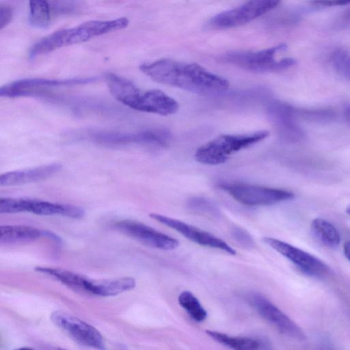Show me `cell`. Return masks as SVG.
Returning a JSON list of instances; mask_svg holds the SVG:
<instances>
[{"mask_svg": "<svg viewBox=\"0 0 350 350\" xmlns=\"http://www.w3.org/2000/svg\"><path fill=\"white\" fill-rule=\"evenodd\" d=\"M13 12L10 7L1 5L0 7V29L4 27L11 22Z\"/></svg>", "mask_w": 350, "mask_h": 350, "instance_id": "cell-26", "label": "cell"}, {"mask_svg": "<svg viewBox=\"0 0 350 350\" xmlns=\"http://www.w3.org/2000/svg\"><path fill=\"white\" fill-rule=\"evenodd\" d=\"M91 141L101 145L119 146L132 144L166 146L171 138L164 129H146L139 131L91 130L86 133Z\"/></svg>", "mask_w": 350, "mask_h": 350, "instance_id": "cell-6", "label": "cell"}, {"mask_svg": "<svg viewBox=\"0 0 350 350\" xmlns=\"http://www.w3.org/2000/svg\"><path fill=\"white\" fill-rule=\"evenodd\" d=\"M206 334L217 342L233 349L252 350L270 348L269 343L267 340L258 338L232 336L213 330H206Z\"/></svg>", "mask_w": 350, "mask_h": 350, "instance_id": "cell-19", "label": "cell"}, {"mask_svg": "<svg viewBox=\"0 0 350 350\" xmlns=\"http://www.w3.org/2000/svg\"><path fill=\"white\" fill-rule=\"evenodd\" d=\"M231 236L241 246L247 248L254 247V242L250 233L240 227H234L231 230Z\"/></svg>", "mask_w": 350, "mask_h": 350, "instance_id": "cell-25", "label": "cell"}, {"mask_svg": "<svg viewBox=\"0 0 350 350\" xmlns=\"http://www.w3.org/2000/svg\"><path fill=\"white\" fill-rule=\"evenodd\" d=\"M286 48V44H280L258 51H230L223 55L220 59L223 62L253 72H277L288 68L296 64V61L293 58L280 60L275 59L277 53L285 51Z\"/></svg>", "mask_w": 350, "mask_h": 350, "instance_id": "cell-5", "label": "cell"}, {"mask_svg": "<svg viewBox=\"0 0 350 350\" xmlns=\"http://www.w3.org/2000/svg\"><path fill=\"white\" fill-rule=\"evenodd\" d=\"M281 0H251L245 4L215 16L211 23L219 28L245 25L275 8Z\"/></svg>", "mask_w": 350, "mask_h": 350, "instance_id": "cell-11", "label": "cell"}, {"mask_svg": "<svg viewBox=\"0 0 350 350\" xmlns=\"http://www.w3.org/2000/svg\"><path fill=\"white\" fill-rule=\"evenodd\" d=\"M267 113L283 139L296 142L302 138V131L295 122L297 116L296 109L286 103L274 101L268 106Z\"/></svg>", "mask_w": 350, "mask_h": 350, "instance_id": "cell-16", "label": "cell"}, {"mask_svg": "<svg viewBox=\"0 0 350 350\" xmlns=\"http://www.w3.org/2000/svg\"><path fill=\"white\" fill-rule=\"evenodd\" d=\"M311 228L317 239L325 246L335 248L340 244V234L335 226L328 221L316 218L312 221Z\"/></svg>", "mask_w": 350, "mask_h": 350, "instance_id": "cell-20", "label": "cell"}, {"mask_svg": "<svg viewBox=\"0 0 350 350\" xmlns=\"http://www.w3.org/2000/svg\"><path fill=\"white\" fill-rule=\"evenodd\" d=\"M97 79V77L66 79L40 78L19 79L2 86L0 88V96L13 98L39 95L40 89L42 88L88 84L96 81Z\"/></svg>", "mask_w": 350, "mask_h": 350, "instance_id": "cell-14", "label": "cell"}, {"mask_svg": "<svg viewBox=\"0 0 350 350\" xmlns=\"http://www.w3.org/2000/svg\"><path fill=\"white\" fill-rule=\"evenodd\" d=\"M105 80L113 97L124 105L137 111L170 116L178 110V103L160 90L143 91L131 81L112 72Z\"/></svg>", "mask_w": 350, "mask_h": 350, "instance_id": "cell-2", "label": "cell"}, {"mask_svg": "<svg viewBox=\"0 0 350 350\" xmlns=\"http://www.w3.org/2000/svg\"><path fill=\"white\" fill-rule=\"evenodd\" d=\"M150 217L198 245L222 250L232 256L237 254L236 250L224 240L196 226L179 219L155 213H150Z\"/></svg>", "mask_w": 350, "mask_h": 350, "instance_id": "cell-13", "label": "cell"}, {"mask_svg": "<svg viewBox=\"0 0 350 350\" xmlns=\"http://www.w3.org/2000/svg\"><path fill=\"white\" fill-rule=\"evenodd\" d=\"M346 211L350 215V204L347 207Z\"/></svg>", "mask_w": 350, "mask_h": 350, "instance_id": "cell-30", "label": "cell"}, {"mask_svg": "<svg viewBox=\"0 0 350 350\" xmlns=\"http://www.w3.org/2000/svg\"><path fill=\"white\" fill-rule=\"evenodd\" d=\"M51 319L79 345L98 349H105L103 338L99 331L83 320L62 311L53 312Z\"/></svg>", "mask_w": 350, "mask_h": 350, "instance_id": "cell-10", "label": "cell"}, {"mask_svg": "<svg viewBox=\"0 0 350 350\" xmlns=\"http://www.w3.org/2000/svg\"><path fill=\"white\" fill-rule=\"evenodd\" d=\"M263 241L307 275L319 277L328 271L323 261L301 249L273 237H264Z\"/></svg>", "mask_w": 350, "mask_h": 350, "instance_id": "cell-12", "label": "cell"}, {"mask_svg": "<svg viewBox=\"0 0 350 350\" xmlns=\"http://www.w3.org/2000/svg\"><path fill=\"white\" fill-rule=\"evenodd\" d=\"M269 135L266 130L240 135H220L198 148L195 159L202 164L219 165L226 162L234 153L262 141Z\"/></svg>", "mask_w": 350, "mask_h": 350, "instance_id": "cell-4", "label": "cell"}, {"mask_svg": "<svg viewBox=\"0 0 350 350\" xmlns=\"http://www.w3.org/2000/svg\"><path fill=\"white\" fill-rule=\"evenodd\" d=\"M348 18L350 19V12L348 14Z\"/></svg>", "mask_w": 350, "mask_h": 350, "instance_id": "cell-31", "label": "cell"}, {"mask_svg": "<svg viewBox=\"0 0 350 350\" xmlns=\"http://www.w3.org/2000/svg\"><path fill=\"white\" fill-rule=\"evenodd\" d=\"M179 305L196 322H203L207 317V312L199 299L190 291H182L178 297Z\"/></svg>", "mask_w": 350, "mask_h": 350, "instance_id": "cell-21", "label": "cell"}, {"mask_svg": "<svg viewBox=\"0 0 350 350\" xmlns=\"http://www.w3.org/2000/svg\"><path fill=\"white\" fill-rule=\"evenodd\" d=\"M311 3L322 6H337L350 3V0H311Z\"/></svg>", "mask_w": 350, "mask_h": 350, "instance_id": "cell-27", "label": "cell"}, {"mask_svg": "<svg viewBox=\"0 0 350 350\" xmlns=\"http://www.w3.org/2000/svg\"><path fill=\"white\" fill-rule=\"evenodd\" d=\"M219 187L246 206H267L291 200L294 193L286 190L239 183H223Z\"/></svg>", "mask_w": 350, "mask_h": 350, "instance_id": "cell-7", "label": "cell"}, {"mask_svg": "<svg viewBox=\"0 0 350 350\" xmlns=\"http://www.w3.org/2000/svg\"><path fill=\"white\" fill-rule=\"evenodd\" d=\"M343 252L347 259L350 261V241L345 243L343 246Z\"/></svg>", "mask_w": 350, "mask_h": 350, "instance_id": "cell-28", "label": "cell"}, {"mask_svg": "<svg viewBox=\"0 0 350 350\" xmlns=\"http://www.w3.org/2000/svg\"><path fill=\"white\" fill-rule=\"evenodd\" d=\"M189 206L191 209L209 215H216L218 213L217 207L210 201L201 198H195L191 199L189 202Z\"/></svg>", "mask_w": 350, "mask_h": 350, "instance_id": "cell-24", "label": "cell"}, {"mask_svg": "<svg viewBox=\"0 0 350 350\" xmlns=\"http://www.w3.org/2000/svg\"><path fill=\"white\" fill-rule=\"evenodd\" d=\"M29 21L31 26L46 28L50 23V8L48 0H29Z\"/></svg>", "mask_w": 350, "mask_h": 350, "instance_id": "cell-22", "label": "cell"}, {"mask_svg": "<svg viewBox=\"0 0 350 350\" xmlns=\"http://www.w3.org/2000/svg\"><path fill=\"white\" fill-rule=\"evenodd\" d=\"M331 64L336 72L350 81V53L343 49L336 50L331 56Z\"/></svg>", "mask_w": 350, "mask_h": 350, "instance_id": "cell-23", "label": "cell"}, {"mask_svg": "<svg viewBox=\"0 0 350 350\" xmlns=\"http://www.w3.org/2000/svg\"><path fill=\"white\" fill-rule=\"evenodd\" d=\"M139 70L153 81L203 96L219 94L229 82L196 63L161 59L139 66Z\"/></svg>", "mask_w": 350, "mask_h": 350, "instance_id": "cell-1", "label": "cell"}, {"mask_svg": "<svg viewBox=\"0 0 350 350\" xmlns=\"http://www.w3.org/2000/svg\"><path fill=\"white\" fill-rule=\"evenodd\" d=\"M41 237H48L61 241L55 234L45 230L23 225L1 226L0 227V243L10 244L33 241Z\"/></svg>", "mask_w": 350, "mask_h": 350, "instance_id": "cell-18", "label": "cell"}, {"mask_svg": "<svg viewBox=\"0 0 350 350\" xmlns=\"http://www.w3.org/2000/svg\"><path fill=\"white\" fill-rule=\"evenodd\" d=\"M345 116L347 120L350 122V106L345 109Z\"/></svg>", "mask_w": 350, "mask_h": 350, "instance_id": "cell-29", "label": "cell"}, {"mask_svg": "<svg viewBox=\"0 0 350 350\" xmlns=\"http://www.w3.org/2000/svg\"><path fill=\"white\" fill-rule=\"evenodd\" d=\"M245 298L257 313L281 334L298 340L306 339L301 328L265 296L250 292Z\"/></svg>", "mask_w": 350, "mask_h": 350, "instance_id": "cell-9", "label": "cell"}, {"mask_svg": "<svg viewBox=\"0 0 350 350\" xmlns=\"http://www.w3.org/2000/svg\"><path fill=\"white\" fill-rule=\"evenodd\" d=\"M129 23L126 17L87 21L73 28L53 32L36 42L32 50L36 55L46 54L64 46L84 42L95 37L123 29Z\"/></svg>", "mask_w": 350, "mask_h": 350, "instance_id": "cell-3", "label": "cell"}, {"mask_svg": "<svg viewBox=\"0 0 350 350\" xmlns=\"http://www.w3.org/2000/svg\"><path fill=\"white\" fill-rule=\"evenodd\" d=\"M61 168L60 163H53L8 172L0 176V185L4 187L16 186L43 180L55 174Z\"/></svg>", "mask_w": 350, "mask_h": 350, "instance_id": "cell-17", "label": "cell"}, {"mask_svg": "<svg viewBox=\"0 0 350 350\" xmlns=\"http://www.w3.org/2000/svg\"><path fill=\"white\" fill-rule=\"evenodd\" d=\"M28 212L38 215H59L74 219H80L85 215L84 210L77 206L53 203L30 198H1V213Z\"/></svg>", "mask_w": 350, "mask_h": 350, "instance_id": "cell-8", "label": "cell"}, {"mask_svg": "<svg viewBox=\"0 0 350 350\" xmlns=\"http://www.w3.org/2000/svg\"><path fill=\"white\" fill-rule=\"evenodd\" d=\"M115 227L127 236L152 247L172 250L179 246V241L176 239L135 220L119 221L116 223Z\"/></svg>", "mask_w": 350, "mask_h": 350, "instance_id": "cell-15", "label": "cell"}]
</instances>
